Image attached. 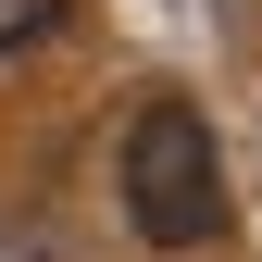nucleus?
I'll return each mask as SVG.
<instances>
[{
  "instance_id": "1",
  "label": "nucleus",
  "mask_w": 262,
  "mask_h": 262,
  "mask_svg": "<svg viewBox=\"0 0 262 262\" xmlns=\"http://www.w3.org/2000/svg\"><path fill=\"white\" fill-rule=\"evenodd\" d=\"M113 187H125V225H138L150 250L225 237V150H212V113H200V100H138V113H125V150H113Z\"/></svg>"
},
{
  "instance_id": "2",
  "label": "nucleus",
  "mask_w": 262,
  "mask_h": 262,
  "mask_svg": "<svg viewBox=\"0 0 262 262\" xmlns=\"http://www.w3.org/2000/svg\"><path fill=\"white\" fill-rule=\"evenodd\" d=\"M38 38H62V0H0V62L38 50Z\"/></svg>"
}]
</instances>
